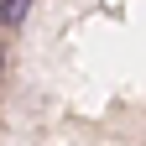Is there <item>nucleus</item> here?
<instances>
[{
  "label": "nucleus",
  "instance_id": "f257e3e1",
  "mask_svg": "<svg viewBox=\"0 0 146 146\" xmlns=\"http://www.w3.org/2000/svg\"><path fill=\"white\" fill-rule=\"evenodd\" d=\"M26 5H31V0H0V21H5V26H16V21L26 16Z\"/></svg>",
  "mask_w": 146,
  "mask_h": 146
},
{
  "label": "nucleus",
  "instance_id": "f03ea898",
  "mask_svg": "<svg viewBox=\"0 0 146 146\" xmlns=\"http://www.w3.org/2000/svg\"><path fill=\"white\" fill-rule=\"evenodd\" d=\"M0 63H5V52H0Z\"/></svg>",
  "mask_w": 146,
  "mask_h": 146
}]
</instances>
